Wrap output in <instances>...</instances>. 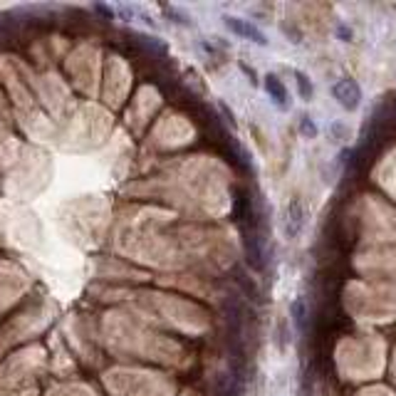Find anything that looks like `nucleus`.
<instances>
[{
  "label": "nucleus",
  "instance_id": "9b49d317",
  "mask_svg": "<svg viewBox=\"0 0 396 396\" xmlns=\"http://www.w3.org/2000/svg\"><path fill=\"white\" fill-rule=\"evenodd\" d=\"M300 131H302L305 136H309V139H312V136L317 134V129H315V124H312V119L302 117V122H300Z\"/></svg>",
  "mask_w": 396,
  "mask_h": 396
},
{
  "label": "nucleus",
  "instance_id": "0eeeda50",
  "mask_svg": "<svg viewBox=\"0 0 396 396\" xmlns=\"http://www.w3.org/2000/svg\"><path fill=\"white\" fill-rule=\"evenodd\" d=\"M290 317H292V324H295L297 332H307V329H309V317H307V302H305V297L292 300Z\"/></svg>",
  "mask_w": 396,
  "mask_h": 396
},
{
  "label": "nucleus",
  "instance_id": "20e7f679",
  "mask_svg": "<svg viewBox=\"0 0 396 396\" xmlns=\"http://www.w3.org/2000/svg\"><path fill=\"white\" fill-rule=\"evenodd\" d=\"M223 20H226V25H228L230 30H233L238 37H243V40H250V43H255V45L267 43V37L263 35L253 23H248V20H241V18H233V15H226Z\"/></svg>",
  "mask_w": 396,
  "mask_h": 396
},
{
  "label": "nucleus",
  "instance_id": "f03ea898",
  "mask_svg": "<svg viewBox=\"0 0 396 396\" xmlns=\"http://www.w3.org/2000/svg\"><path fill=\"white\" fill-rule=\"evenodd\" d=\"M332 94L346 111H354L359 107V102H362V89H359L357 82L349 80V77H344V80H340V82H334Z\"/></svg>",
  "mask_w": 396,
  "mask_h": 396
},
{
  "label": "nucleus",
  "instance_id": "f8f14e48",
  "mask_svg": "<svg viewBox=\"0 0 396 396\" xmlns=\"http://www.w3.org/2000/svg\"><path fill=\"white\" fill-rule=\"evenodd\" d=\"M94 10L102 12V15H107V18H111V15H114V12H111V8H107V6H94Z\"/></svg>",
  "mask_w": 396,
  "mask_h": 396
},
{
  "label": "nucleus",
  "instance_id": "f257e3e1",
  "mask_svg": "<svg viewBox=\"0 0 396 396\" xmlns=\"http://www.w3.org/2000/svg\"><path fill=\"white\" fill-rule=\"evenodd\" d=\"M241 243H243V258L245 265L253 272L265 270V250H263V238H260L258 228H243L241 230Z\"/></svg>",
  "mask_w": 396,
  "mask_h": 396
},
{
  "label": "nucleus",
  "instance_id": "6e6552de",
  "mask_svg": "<svg viewBox=\"0 0 396 396\" xmlns=\"http://www.w3.org/2000/svg\"><path fill=\"white\" fill-rule=\"evenodd\" d=\"M134 43L144 50V52H151V55H166V45L159 43L156 37L148 35H134Z\"/></svg>",
  "mask_w": 396,
  "mask_h": 396
},
{
  "label": "nucleus",
  "instance_id": "1a4fd4ad",
  "mask_svg": "<svg viewBox=\"0 0 396 396\" xmlns=\"http://www.w3.org/2000/svg\"><path fill=\"white\" fill-rule=\"evenodd\" d=\"M12 30H15V25H12L10 20V12H0V43H3V40H10Z\"/></svg>",
  "mask_w": 396,
  "mask_h": 396
},
{
  "label": "nucleus",
  "instance_id": "7ed1b4c3",
  "mask_svg": "<svg viewBox=\"0 0 396 396\" xmlns=\"http://www.w3.org/2000/svg\"><path fill=\"white\" fill-rule=\"evenodd\" d=\"M305 228V206L300 198H292L290 204H287V210H285V218H283V233L287 238H297V235L302 233Z\"/></svg>",
  "mask_w": 396,
  "mask_h": 396
},
{
  "label": "nucleus",
  "instance_id": "9d476101",
  "mask_svg": "<svg viewBox=\"0 0 396 396\" xmlns=\"http://www.w3.org/2000/svg\"><path fill=\"white\" fill-rule=\"evenodd\" d=\"M297 87H300V94H302L305 99H309V97H312V82H309V77H307V74L297 72Z\"/></svg>",
  "mask_w": 396,
  "mask_h": 396
},
{
  "label": "nucleus",
  "instance_id": "39448f33",
  "mask_svg": "<svg viewBox=\"0 0 396 396\" xmlns=\"http://www.w3.org/2000/svg\"><path fill=\"white\" fill-rule=\"evenodd\" d=\"M263 87H265L267 97L272 99V104L280 107V109H290V94L285 89L283 80H278V74H265L263 77Z\"/></svg>",
  "mask_w": 396,
  "mask_h": 396
},
{
  "label": "nucleus",
  "instance_id": "423d86ee",
  "mask_svg": "<svg viewBox=\"0 0 396 396\" xmlns=\"http://www.w3.org/2000/svg\"><path fill=\"white\" fill-rule=\"evenodd\" d=\"M216 396H241V377L235 371H223L216 379Z\"/></svg>",
  "mask_w": 396,
  "mask_h": 396
}]
</instances>
